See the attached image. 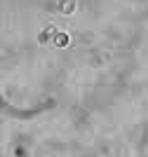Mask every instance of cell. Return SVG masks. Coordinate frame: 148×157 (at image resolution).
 Listing matches in <instances>:
<instances>
[{"label":"cell","instance_id":"obj_1","mask_svg":"<svg viewBox=\"0 0 148 157\" xmlns=\"http://www.w3.org/2000/svg\"><path fill=\"white\" fill-rule=\"evenodd\" d=\"M54 45L57 47H66L68 45V35H66V33H57V35H54Z\"/></svg>","mask_w":148,"mask_h":157},{"label":"cell","instance_id":"obj_2","mask_svg":"<svg viewBox=\"0 0 148 157\" xmlns=\"http://www.w3.org/2000/svg\"><path fill=\"white\" fill-rule=\"evenodd\" d=\"M61 12H73V2H71V0H66V2H64Z\"/></svg>","mask_w":148,"mask_h":157}]
</instances>
